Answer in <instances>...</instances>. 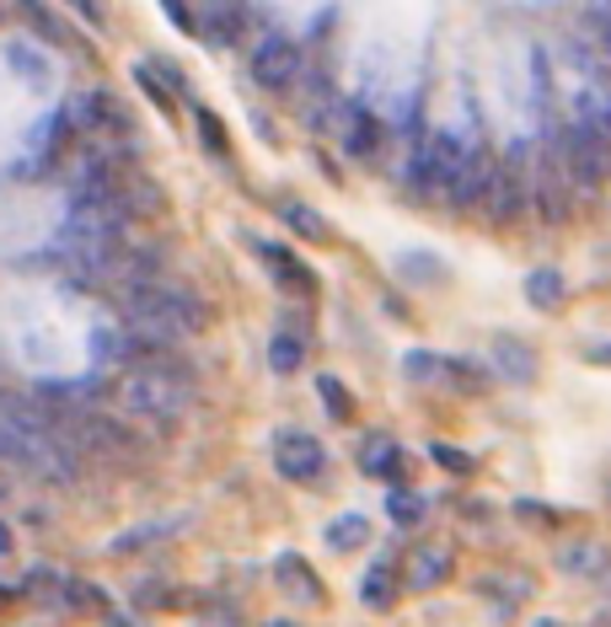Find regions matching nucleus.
I'll use <instances>...</instances> for the list:
<instances>
[{"label":"nucleus","mask_w":611,"mask_h":627,"mask_svg":"<svg viewBox=\"0 0 611 627\" xmlns=\"http://www.w3.org/2000/svg\"><path fill=\"white\" fill-rule=\"evenodd\" d=\"M123 408L140 418H178L188 408V397H193V387H188L183 370H167V365H146V370H129L123 376Z\"/></svg>","instance_id":"obj_1"},{"label":"nucleus","mask_w":611,"mask_h":627,"mask_svg":"<svg viewBox=\"0 0 611 627\" xmlns=\"http://www.w3.org/2000/svg\"><path fill=\"white\" fill-rule=\"evenodd\" d=\"M611 178V140L607 129H595V123H574L569 129V188L574 182H601Z\"/></svg>","instance_id":"obj_2"},{"label":"nucleus","mask_w":611,"mask_h":627,"mask_svg":"<svg viewBox=\"0 0 611 627\" xmlns=\"http://www.w3.org/2000/svg\"><path fill=\"white\" fill-rule=\"evenodd\" d=\"M274 467H279V478L311 482V478H322L328 456H322V446H317L311 435H301V429H284V435L274 440Z\"/></svg>","instance_id":"obj_3"},{"label":"nucleus","mask_w":611,"mask_h":627,"mask_svg":"<svg viewBox=\"0 0 611 627\" xmlns=\"http://www.w3.org/2000/svg\"><path fill=\"white\" fill-rule=\"evenodd\" d=\"M296 70H301V49H296L290 38H279V32L252 49V81H258V87H269V91L290 87Z\"/></svg>","instance_id":"obj_4"},{"label":"nucleus","mask_w":611,"mask_h":627,"mask_svg":"<svg viewBox=\"0 0 611 627\" xmlns=\"http://www.w3.org/2000/svg\"><path fill=\"white\" fill-rule=\"evenodd\" d=\"M525 172H520V146L510 150V161L493 172V188H489V209L499 215V220H515L520 215V199H525Z\"/></svg>","instance_id":"obj_5"},{"label":"nucleus","mask_w":611,"mask_h":627,"mask_svg":"<svg viewBox=\"0 0 611 627\" xmlns=\"http://www.w3.org/2000/svg\"><path fill=\"white\" fill-rule=\"evenodd\" d=\"M247 28V6H226V0H214V6H204V22L193 32H204L210 43H237Z\"/></svg>","instance_id":"obj_6"},{"label":"nucleus","mask_w":611,"mask_h":627,"mask_svg":"<svg viewBox=\"0 0 611 627\" xmlns=\"http://www.w3.org/2000/svg\"><path fill=\"white\" fill-rule=\"evenodd\" d=\"M493 172H499V167H489L483 156H467L457 182H451V205H478V199L493 188Z\"/></svg>","instance_id":"obj_7"},{"label":"nucleus","mask_w":611,"mask_h":627,"mask_svg":"<svg viewBox=\"0 0 611 627\" xmlns=\"http://www.w3.org/2000/svg\"><path fill=\"white\" fill-rule=\"evenodd\" d=\"M558 568H563V574H584V579L607 574L611 568L607 541H574V547H563V553H558Z\"/></svg>","instance_id":"obj_8"},{"label":"nucleus","mask_w":611,"mask_h":627,"mask_svg":"<svg viewBox=\"0 0 611 627\" xmlns=\"http://www.w3.org/2000/svg\"><path fill=\"white\" fill-rule=\"evenodd\" d=\"M445 574H451V553H445V547H419V553L408 558V585H413V590L440 585Z\"/></svg>","instance_id":"obj_9"},{"label":"nucleus","mask_w":611,"mask_h":627,"mask_svg":"<svg viewBox=\"0 0 611 627\" xmlns=\"http://www.w3.org/2000/svg\"><path fill=\"white\" fill-rule=\"evenodd\" d=\"M360 467H365L370 478H398V472H402L398 440H387V435H370L365 450H360Z\"/></svg>","instance_id":"obj_10"},{"label":"nucleus","mask_w":611,"mask_h":627,"mask_svg":"<svg viewBox=\"0 0 611 627\" xmlns=\"http://www.w3.org/2000/svg\"><path fill=\"white\" fill-rule=\"evenodd\" d=\"M493 365H499L510 381H531V376H537V359H531V349L515 344V338H493Z\"/></svg>","instance_id":"obj_11"},{"label":"nucleus","mask_w":611,"mask_h":627,"mask_svg":"<svg viewBox=\"0 0 611 627\" xmlns=\"http://www.w3.org/2000/svg\"><path fill=\"white\" fill-rule=\"evenodd\" d=\"M525 300H531L537 311L563 306V273H558V269H531V273H525Z\"/></svg>","instance_id":"obj_12"},{"label":"nucleus","mask_w":611,"mask_h":627,"mask_svg":"<svg viewBox=\"0 0 611 627\" xmlns=\"http://www.w3.org/2000/svg\"><path fill=\"white\" fill-rule=\"evenodd\" d=\"M370 537V520L365 515H338L333 526H328V547H338V553H354L360 541Z\"/></svg>","instance_id":"obj_13"},{"label":"nucleus","mask_w":611,"mask_h":627,"mask_svg":"<svg viewBox=\"0 0 611 627\" xmlns=\"http://www.w3.org/2000/svg\"><path fill=\"white\" fill-rule=\"evenodd\" d=\"M97 119H102V91H87V97H76V102H70V108L60 113L64 129H81V135H87V129H97Z\"/></svg>","instance_id":"obj_14"},{"label":"nucleus","mask_w":611,"mask_h":627,"mask_svg":"<svg viewBox=\"0 0 611 627\" xmlns=\"http://www.w3.org/2000/svg\"><path fill=\"white\" fill-rule=\"evenodd\" d=\"M279 585H290V590H301L306 600H322V585L306 574L301 558H279Z\"/></svg>","instance_id":"obj_15"},{"label":"nucleus","mask_w":611,"mask_h":627,"mask_svg":"<svg viewBox=\"0 0 611 627\" xmlns=\"http://www.w3.org/2000/svg\"><path fill=\"white\" fill-rule=\"evenodd\" d=\"M81 435H87L92 446H102V450H119L123 440H129V435H123L113 418H81Z\"/></svg>","instance_id":"obj_16"},{"label":"nucleus","mask_w":611,"mask_h":627,"mask_svg":"<svg viewBox=\"0 0 611 627\" xmlns=\"http://www.w3.org/2000/svg\"><path fill=\"white\" fill-rule=\"evenodd\" d=\"M343 146L354 150V156H365V150H375V119H370V113H349V129H343Z\"/></svg>","instance_id":"obj_17"},{"label":"nucleus","mask_w":611,"mask_h":627,"mask_svg":"<svg viewBox=\"0 0 611 627\" xmlns=\"http://www.w3.org/2000/svg\"><path fill=\"white\" fill-rule=\"evenodd\" d=\"M6 60H11V70H17L22 81H32V87H38V81H49V64L32 60V49H22V43H11V49H6Z\"/></svg>","instance_id":"obj_18"},{"label":"nucleus","mask_w":611,"mask_h":627,"mask_svg":"<svg viewBox=\"0 0 611 627\" xmlns=\"http://www.w3.org/2000/svg\"><path fill=\"white\" fill-rule=\"evenodd\" d=\"M269 365H274L279 376H290V370H296V365H301V344H296V338H290V332H279L274 344H269Z\"/></svg>","instance_id":"obj_19"},{"label":"nucleus","mask_w":611,"mask_h":627,"mask_svg":"<svg viewBox=\"0 0 611 627\" xmlns=\"http://www.w3.org/2000/svg\"><path fill=\"white\" fill-rule=\"evenodd\" d=\"M360 596H365L370 606H387V600H392V564H387V558L370 568V579H365V590H360Z\"/></svg>","instance_id":"obj_20"},{"label":"nucleus","mask_w":611,"mask_h":627,"mask_svg":"<svg viewBox=\"0 0 611 627\" xmlns=\"http://www.w3.org/2000/svg\"><path fill=\"white\" fill-rule=\"evenodd\" d=\"M284 220H290L301 237H328V220H322L317 209H306V205H284Z\"/></svg>","instance_id":"obj_21"},{"label":"nucleus","mask_w":611,"mask_h":627,"mask_svg":"<svg viewBox=\"0 0 611 627\" xmlns=\"http://www.w3.org/2000/svg\"><path fill=\"white\" fill-rule=\"evenodd\" d=\"M387 515H392V520H398V526H413V520H419V515H424V499H413V494H387Z\"/></svg>","instance_id":"obj_22"},{"label":"nucleus","mask_w":611,"mask_h":627,"mask_svg":"<svg viewBox=\"0 0 611 627\" xmlns=\"http://www.w3.org/2000/svg\"><path fill=\"white\" fill-rule=\"evenodd\" d=\"M317 391H322V397H328V408H333L338 418L349 414V397H343V387H338L333 376H322V381H317Z\"/></svg>","instance_id":"obj_23"},{"label":"nucleus","mask_w":611,"mask_h":627,"mask_svg":"<svg viewBox=\"0 0 611 627\" xmlns=\"http://www.w3.org/2000/svg\"><path fill=\"white\" fill-rule=\"evenodd\" d=\"M28 17H32V28H38V32H49L54 43H60V38H64V28H60V22H54V17H49V6H28Z\"/></svg>","instance_id":"obj_24"},{"label":"nucleus","mask_w":611,"mask_h":627,"mask_svg":"<svg viewBox=\"0 0 611 627\" xmlns=\"http://www.w3.org/2000/svg\"><path fill=\"white\" fill-rule=\"evenodd\" d=\"M199 135H204V146H210V150H226V129H220V119L199 113Z\"/></svg>","instance_id":"obj_25"},{"label":"nucleus","mask_w":611,"mask_h":627,"mask_svg":"<svg viewBox=\"0 0 611 627\" xmlns=\"http://www.w3.org/2000/svg\"><path fill=\"white\" fill-rule=\"evenodd\" d=\"M434 461H440V467H451V472H472V461H467L461 450H451V446H434Z\"/></svg>","instance_id":"obj_26"},{"label":"nucleus","mask_w":611,"mask_h":627,"mask_svg":"<svg viewBox=\"0 0 611 627\" xmlns=\"http://www.w3.org/2000/svg\"><path fill=\"white\" fill-rule=\"evenodd\" d=\"M590 22L601 28V43H607V54H611V6H590Z\"/></svg>","instance_id":"obj_27"},{"label":"nucleus","mask_w":611,"mask_h":627,"mask_svg":"<svg viewBox=\"0 0 611 627\" xmlns=\"http://www.w3.org/2000/svg\"><path fill=\"white\" fill-rule=\"evenodd\" d=\"M434 370H440V365H434L424 349H413V355H408V376H434Z\"/></svg>","instance_id":"obj_28"},{"label":"nucleus","mask_w":611,"mask_h":627,"mask_svg":"<svg viewBox=\"0 0 611 627\" xmlns=\"http://www.w3.org/2000/svg\"><path fill=\"white\" fill-rule=\"evenodd\" d=\"M6 553H11V531L0 526V558H6Z\"/></svg>","instance_id":"obj_29"},{"label":"nucleus","mask_w":611,"mask_h":627,"mask_svg":"<svg viewBox=\"0 0 611 627\" xmlns=\"http://www.w3.org/2000/svg\"><path fill=\"white\" fill-rule=\"evenodd\" d=\"M0 600H11V590H6V585H0Z\"/></svg>","instance_id":"obj_30"},{"label":"nucleus","mask_w":611,"mask_h":627,"mask_svg":"<svg viewBox=\"0 0 611 627\" xmlns=\"http://www.w3.org/2000/svg\"><path fill=\"white\" fill-rule=\"evenodd\" d=\"M595 359H611V349H601V355H595Z\"/></svg>","instance_id":"obj_31"},{"label":"nucleus","mask_w":611,"mask_h":627,"mask_svg":"<svg viewBox=\"0 0 611 627\" xmlns=\"http://www.w3.org/2000/svg\"><path fill=\"white\" fill-rule=\"evenodd\" d=\"M531 627H558V623H531Z\"/></svg>","instance_id":"obj_32"},{"label":"nucleus","mask_w":611,"mask_h":627,"mask_svg":"<svg viewBox=\"0 0 611 627\" xmlns=\"http://www.w3.org/2000/svg\"><path fill=\"white\" fill-rule=\"evenodd\" d=\"M269 627H296V623H269Z\"/></svg>","instance_id":"obj_33"}]
</instances>
